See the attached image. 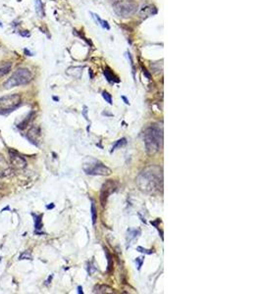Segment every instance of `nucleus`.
Masks as SVG:
<instances>
[{
	"label": "nucleus",
	"mask_w": 262,
	"mask_h": 294,
	"mask_svg": "<svg viewBox=\"0 0 262 294\" xmlns=\"http://www.w3.org/2000/svg\"><path fill=\"white\" fill-rule=\"evenodd\" d=\"M9 154H10L11 164H12L14 167H16V168H18V169L25 168L26 165H27V161L24 157L21 156L18 152L13 151V150H10Z\"/></svg>",
	"instance_id": "8"
},
{
	"label": "nucleus",
	"mask_w": 262,
	"mask_h": 294,
	"mask_svg": "<svg viewBox=\"0 0 262 294\" xmlns=\"http://www.w3.org/2000/svg\"><path fill=\"white\" fill-rule=\"evenodd\" d=\"M22 104V96L18 93H13L0 97V115H9L19 108Z\"/></svg>",
	"instance_id": "4"
},
{
	"label": "nucleus",
	"mask_w": 262,
	"mask_h": 294,
	"mask_svg": "<svg viewBox=\"0 0 262 294\" xmlns=\"http://www.w3.org/2000/svg\"><path fill=\"white\" fill-rule=\"evenodd\" d=\"M84 171L85 174L88 175H92V176H110L111 175V170L103 165L102 163L96 162H90L89 164H87L84 166Z\"/></svg>",
	"instance_id": "6"
},
{
	"label": "nucleus",
	"mask_w": 262,
	"mask_h": 294,
	"mask_svg": "<svg viewBox=\"0 0 262 294\" xmlns=\"http://www.w3.org/2000/svg\"><path fill=\"white\" fill-rule=\"evenodd\" d=\"M144 261V258H140V257H139V258L135 259V264H136V267H138V270H139V271L140 270Z\"/></svg>",
	"instance_id": "21"
},
{
	"label": "nucleus",
	"mask_w": 262,
	"mask_h": 294,
	"mask_svg": "<svg viewBox=\"0 0 262 294\" xmlns=\"http://www.w3.org/2000/svg\"><path fill=\"white\" fill-rule=\"evenodd\" d=\"M11 69H12V63L11 62H2L0 63V79L7 75Z\"/></svg>",
	"instance_id": "12"
},
{
	"label": "nucleus",
	"mask_w": 262,
	"mask_h": 294,
	"mask_svg": "<svg viewBox=\"0 0 262 294\" xmlns=\"http://www.w3.org/2000/svg\"><path fill=\"white\" fill-rule=\"evenodd\" d=\"M122 99H123V100L125 101V103H126V104H130V102H129V100H128V99H127V98H126V97H125V96H122Z\"/></svg>",
	"instance_id": "24"
},
{
	"label": "nucleus",
	"mask_w": 262,
	"mask_h": 294,
	"mask_svg": "<svg viewBox=\"0 0 262 294\" xmlns=\"http://www.w3.org/2000/svg\"><path fill=\"white\" fill-rule=\"evenodd\" d=\"M139 5L134 0H123L114 4V11L121 17H128L136 12Z\"/></svg>",
	"instance_id": "5"
},
{
	"label": "nucleus",
	"mask_w": 262,
	"mask_h": 294,
	"mask_svg": "<svg viewBox=\"0 0 262 294\" xmlns=\"http://www.w3.org/2000/svg\"><path fill=\"white\" fill-rule=\"evenodd\" d=\"M104 76L106 77V79H107V80H109V82H119V80H117V79H115L116 78L113 76V74L109 71V70H107V69H105L104 70Z\"/></svg>",
	"instance_id": "17"
},
{
	"label": "nucleus",
	"mask_w": 262,
	"mask_h": 294,
	"mask_svg": "<svg viewBox=\"0 0 262 294\" xmlns=\"http://www.w3.org/2000/svg\"><path fill=\"white\" fill-rule=\"evenodd\" d=\"M78 293H79V294H83V293H84L83 287H82V286H79V287H78Z\"/></svg>",
	"instance_id": "23"
},
{
	"label": "nucleus",
	"mask_w": 262,
	"mask_h": 294,
	"mask_svg": "<svg viewBox=\"0 0 262 294\" xmlns=\"http://www.w3.org/2000/svg\"><path fill=\"white\" fill-rule=\"evenodd\" d=\"M162 172L159 167H149L138 177V185L144 192L153 193L162 188Z\"/></svg>",
	"instance_id": "1"
},
{
	"label": "nucleus",
	"mask_w": 262,
	"mask_h": 294,
	"mask_svg": "<svg viewBox=\"0 0 262 294\" xmlns=\"http://www.w3.org/2000/svg\"><path fill=\"white\" fill-rule=\"evenodd\" d=\"M106 256H107V260H108V271L110 272V270L112 268V263H111V256L106 252Z\"/></svg>",
	"instance_id": "22"
},
{
	"label": "nucleus",
	"mask_w": 262,
	"mask_h": 294,
	"mask_svg": "<svg viewBox=\"0 0 262 294\" xmlns=\"http://www.w3.org/2000/svg\"><path fill=\"white\" fill-rule=\"evenodd\" d=\"M146 151L149 154L157 153L163 144V129L158 125H151L144 132Z\"/></svg>",
	"instance_id": "2"
},
{
	"label": "nucleus",
	"mask_w": 262,
	"mask_h": 294,
	"mask_svg": "<svg viewBox=\"0 0 262 294\" xmlns=\"http://www.w3.org/2000/svg\"><path fill=\"white\" fill-rule=\"evenodd\" d=\"M54 206H55V205H54L53 203H51V205H47V206H46V208H47V209H53Z\"/></svg>",
	"instance_id": "25"
},
{
	"label": "nucleus",
	"mask_w": 262,
	"mask_h": 294,
	"mask_svg": "<svg viewBox=\"0 0 262 294\" xmlns=\"http://www.w3.org/2000/svg\"><path fill=\"white\" fill-rule=\"evenodd\" d=\"M92 224H95L96 219H97V211H96V207L93 202L92 203Z\"/></svg>",
	"instance_id": "18"
},
{
	"label": "nucleus",
	"mask_w": 262,
	"mask_h": 294,
	"mask_svg": "<svg viewBox=\"0 0 262 294\" xmlns=\"http://www.w3.org/2000/svg\"><path fill=\"white\" fill-rule=\"evenodd\" d=\"M116 188H117V184L113 181H108L103 184V186H102V189H101V194H100V201H101L102 206L105 205L108 196L112 192L115 191Z\"/></svg>",
	"instance_id": "7"
},
{
	"label": "nucleus",
	"mask_w": 262,
	"mask_h": 294,
	"mask_svg": "<svg viewBox=\"0 0 262 294\" xmlns=\"http://www.w3.org/2000/svg\"><path fill=\"white\" fill-rule=\"evenodd\" d=\"M0 27H2V25H1V23H0Z\"/></svg>",
	"instance_id": "27"
},
{
	"label": "nucleus",
	"mask_w": 262,
	"mask_h": 294,
	"mask_svg": "<svg viewBox=\"0 0 262 294\" xmlns=\"http://www.w3.org/2000/svg\"><path fill=\"white\" fill-rule=\"evenodd\" d=\"M127 144V139L126 138H122V139H119L118 141H116L115 142V144L112 146V149H111V152H113V151H115L116 149H118V148H120V147H122V146H125Z\"/></svg>",
	"instance_id": "15"
},
{
	"label": "nucleus",
	"mask_w": 262,
	"mask_h": 294,
	"mask_svg": "<svg viewBox=\"0 0 262 294\" xmlns=\"http://www.w3.org/2000/svg\"><path fill=\"white\" fill-rule=\"evenodd\" d=\"M35 3H36V10H37V13L38 16L41 17H43V7H42V2L41 0H35Z\"/></svg>",
	"instance_id": "16"
},
{
	"label": "nucleus",
	"mask_w": 262,
	"mask_h": 294,
	"mask_svg": "<svg viewBox=\"0 0 262 294\" xmlns=\"http://www.w3.org/2000/svg\"><path fill=\"white\" fill-rule=\"evenodd\" d=\"M32 216L33 217V221H35V232L37 234H41L42 229V215H37L35 213H32Z\"/></svg>",
	"instance_id": "10"
},
{
	"label": "nucleus",
	"mask_w": 262,
	"mask_h": 294,
	"mask_svg": "<svg viewBox=\"0 0 262 294\" xmlns=\"http://www.w3.org/2000/svg\"><path fill=\"white\" fill-rule=\"evenodd\" d=\"M136 250H138L139 252L144 253V254H152V253H153V250H147V249L144 248V247H141V246L136 247Z\"/></svg>",
	"instance_id": "20"
},
{
	"label": "nucleus",
	"mask_w": 262,
	"mask_h": 294,
	"mask_svg": "<svg viewBox=\"0 0 262 294\" xmlns=\"http://www.w3.org/2000/svg\"><path fill=\"white\" fill-rule=\"evenodd\" d=\"M41 136V130L37 126H32V128L28 131L26 137L30 140L32 144L38 146V138Z\"/></svg>",
	"instance_id": "9"
},
{
	"label": "nucleus",
	"mask_w": 262,
	"mask_h": 294,
	"mask_svg": "<svg viewBox=\"0 0 262 294\" xmlns=\"http://www.w3.org/2000/svg\"><path fill=\"white\" fill-rule=\"evenodd\" d=\"M92 17L94 18V20L96 21V23H97V24H99L103 28H106V30H110V27H109V25H108V23H107L106 21L101 20L99 17H98L97 15H95V14H92Z\"/></svg>",
	"instance_id": "14"
},
{
	"label": "nucleus",
	"mask_w": 262,
	"mask_h": 294,
	"mask_svg": "<svg viewBox=\"0 0 262 294\" xmlns=\"http://www.w3.org/2000/svg\"><path fill=\"white\" fill-rule=\"evenodd\" d=\"M10 170L8 162L2 154H0V177H5Z\"/></svg>",
	"instance_id": "11"
},
{
	"label": "nucleus",
	"mask_w": 262,
	"mask_h": 294,
	"mask_svg": "<svg viewBox=\"0 0 262 294\" xmlns=\"http://www.w3.org/2000/svg\"><path fill=\"white\" fill-rule=\"evenodd\" d=\"M53 99H54V100H57V101H58V100H59V98H57V97H53Z\"/></svg>",
	"instance_id": "26"
},
{
	"label": "nucleus",
	"mask_w": 262,
	"mask_h": 294,
	"mask_svg": "<svg viewBox=\"0 0 262 294\" xmlns=\"http://www.w3.org/2000/svg\"><path fill=\"white\" fill-rule=\"evenodd\" d=\"M32 79V74L27 68H20L4 83V88L10 89L15 86L27 84Z\"/></svg>",
	"instance_id": "3"
},
{
	"label": "nucleus",
	"mask_w": 262,
	"mask_h": 294,
	"mask_svg": "<svg viewBox=\"0 0 262 294\" xmlns=\"http://www.w3.org/2000/svg\"><path fill=\"white\" fill-rule=\"evenodd\" d=\"M140 234V229H129L128 230V242L136 238Z\"/></svg>",
	"instance_id": "13"
},
{
	"label": "nucleus",
	"mask_w": 262,
	"mask_h": 294,
	"mask_svg": "<svg viewBox=\"0 0 262 294\" xmlns=\"http://www.w3.org/2000/svg\"><path fill=\"white\" fill-rule=\"evenodd\" d=\"M102 96H103L105 101H107L109 104H112V96H111V94H109L107 91L104 90V91H102Z\"/></svg>",
	"instance_id": "19"
}]
</instances>
